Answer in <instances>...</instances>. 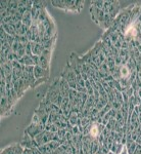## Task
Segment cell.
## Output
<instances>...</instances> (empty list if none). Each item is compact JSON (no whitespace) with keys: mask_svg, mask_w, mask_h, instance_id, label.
Wrapping results in <instances>:
<instances>
[{"mask_svg":"<svg viewBox=\"0 0 141 154\" xmlns=\"http://www.w3.org/2000/svg\"><path fill=\"white\" fill-rule=\"evenodd\" d=\"M54 7L63 8L66 11L80 12L83 8V1H52L51 2Z\"/></svg>","mask_w":141,"mask_h":154,"instance_id":"cell-1","label":"cell"},{"mask_svg":"<svg viewBox=\"0 0 141 154\" xmlns=\"http://www.w3.org/2000/svg\"><path fill=\"white\" fill-rule=\"evenodd\" d=\"M55 133H52V131H44L43 133L39 134L38 136L35 137V141L37 142L39 146H42V145H45V144L51 142V141L54 140L55 138Z\"/></svg>","mask_w":141,"mask_h":154,"instance_id":"cell-2","label":"cell"},{"mask_svg":"<svg viewBox=\"0 0 141 154\" xmlns=\"http://www.w3.org/2000/svg\"><path fill=\"white\" fill-rule=\"evenodd\" d=\"M45 130L46 128H45V125H36V123L31 122V125L25 130V134L29 135L30 137H32V138H35V137L38 136L39 134L43 133Z\"/></svg>","mask_w":141,"mask_h":154,"instance_id":"cell-3","label":"cell"},{"mask_svg":"<svg viewBox=\"0 0 141 154\" xmlns=\"http://www.w3.org/2000/svg\"><path fill=\"white\" fill-rule=\"evenodd\" d=\"M21 145L23 146V147H25V148L33 149V150L39 148V145L37 144L35 139L32 138V137H30L29 135H27V134H25V135H24V138H23V140H22V142H21Z\"/></svg>","mask_w":141,"mask_h":154,"instance_id":"cell-4","label":"cell"},{"mask_svg":"<svg viewBox=\"0 0 141 154\" xmlns=\"http://www.w3.org/2000/svg\"><path fill=\"white\" fill-rule=\"evenodd\" d=\"M34 75H35L36 80L37 79H42V78H49V71L45 70L40 66H35L34 67Z\"/></svg>","mask_w":141,"mask_h":154,"instance_id":"cell-5","label":"cell"},{"mask_svg":"<svg viewBox=\"0 0 141 154\" xmlns=\"http://www.w3.org/2000/svg\"><path fill=\"white\" fill-rule=\"evenodd\" d=\"M24 154H36V152L33 150V149L25 148V149H24Z\"/></svg>","mask_w":141,"mask_h":154,"instance_id":"cell-6","label":"cell"},{"mask_svg":"<svg viewBox=\"0 0 141 154\" xmlns=\"http://www.w3.org/2000/svg\"><path fill=\"white\" fill-rule=\"evenodd\" d=\"M110 108H112V106H106V107H105V110H107V109H108V110H110ZM101 113H102V114H101V118H102V117H103V115H104L105 113H103L102 111H101Z\"/></svg>","mask_w":141,"mask_h":154,"instance_id":"cell-7","label":"cell"},{"mask_svg":"<svg viewBox=\"0 0 141 154\" xmlns=\"http://www.w3.org/2000/svg\"><path fill=\"white\" fill-rule=\"evenodd\" d=\"M106 154H117V153H115V152H113V151H110V152H107Z\"/></svg>","mask_w":141,"mask_h":154,"instance_id":"cell-8","label":"cell"}]
</instances>
